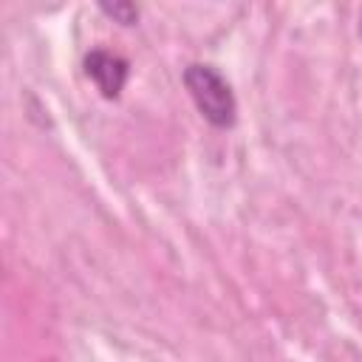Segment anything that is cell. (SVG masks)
Instances as JSON below:
<instances>
[{
	"instance_id": "obj_1",
	"label": "cell",
	"mask_w": 362,
	"mask_h": 362,
	"mask_svg": "<svg viewBox=\"0 0 362 362\" xmlns=\"http://www.w3.org/2000/svg\"><path fill=\"white\" fill-rule=\"evenodd\" d=\"M184 85L198 107V113L215 124V127H232L235 116H238V105H235V93L229 88V82L221 76V71H215L212 65H187L184 71Z\"/></svg>"
},
{
	"instance_id": "obj_2",
	"label": "cell",
	"mask_w": 362,
	"mask_h": 362,
	"mask_svg": "<svg viewBox=\"0 0 362 362\" xmlns=\"http://www.w3.org/2000/svg\"><path fill=\"white\" fill-rule=\"evenodd\" d=\"M85 74L93 79V85L99 88V93L105 99H116L127 82V62L110 51H90L85 57Z\"/></svg>"
},
{
	"instance_id": "obj_3",
	"label": "cell",
	"mask_w": 362,
	"mask_h": 362,
	"mask_svg": "<svg viewBox=\"0 0 362 362\" xmlns=\"http://www.w3.org/2000/svg\"><path fill=\"white\" fill-rule=\"evenodd\" d=\"M99 8H102L107 17H113L116 23H122V25H133V23L139 20V8H136L133 3H122V0H119V3H102Z\"/></svg>"
},
{
	"instance_id": "obj_4",
	"label": "cell",
	"mask_w": 362,
	"mask_h": 362,
	"mask_svg": "<svg viewBox=\"0 0 362 362\" xmlns=\"http://www.w3.org/2000/svg\"><path fill=\"white\" fill-rule=\"evenodd\" d=\"M359 31H362V14H359Z\"/></svg>"
}]
</instances>
